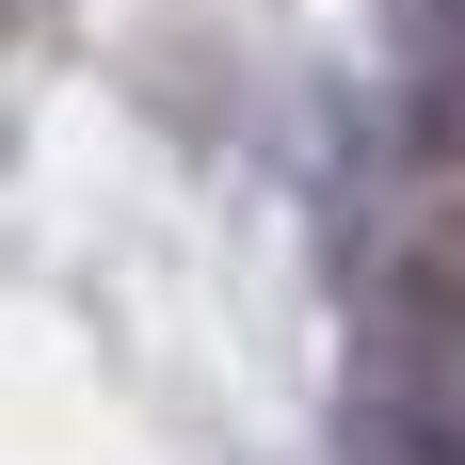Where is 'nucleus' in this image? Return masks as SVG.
<instances>
[{
	"label": "nucleus",
	"mask_w": 465,
	"mask_h": 465,
	"mask_svg": "<svg viewBox=\"0 0 465 465\" xmlns=\"http://www.w3.org/2000/svg\"><path fill=\"white\" fill-rule=\"evenodd\" d=\"M385 322H401V353L465 370V209H450V225H418L401 257H385Z\"/></svg>",
	"instance_id": "obj_2"
},
{
	"label": "nucleus",
	"mask_w": 465,
	"mask_h": 465,
	"mask_svg": "<svg viewBox=\"0 0 465 465\" xmlns=\"http://www.w3.org/2000/svg\"><path fill=\"white\" fill-rule=\"evenodd\" d=\"M401 16H418V48H433V64H465V0H401Z\"/></svg>",
	"instance_id": "obj_3"
},
{
	"label": "nucleus",
	"mask_w": 465,
	"mask_h": 465,
	"mask_svg": "<svg viewBox=\"0 0 465 465\" xmlns=\"http://www.w3.org/2000/svg\"><path fill=\"white\" fill-rule=\"evenodd\" d=\"M337 465H465V385H450V370H385V385H353Z\"/></svg>",
	"instance_id": "obj_1"
}]
</instances>
